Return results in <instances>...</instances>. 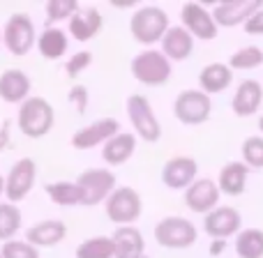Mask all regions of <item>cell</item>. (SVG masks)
Listing matches in <instances>:
<instances>
[{
  "instance_id": "6da1fadb",
  "label": "cell",
  "mask_w": 263,
  "mask_h": 258,
  "mask_svg": "<svg viewBox=\"0 0 263 258\" xmlns=\"http://www.w3.org/2000/svg\"><path fill=\"white\" fill-rule=\"evenodd\" d=\"M55 113L53 106L44 100V97H30L21 104L16 115V125L23 136L28 138H42L53 129Z\"/></svg>"
},
{
  "instance_id": "7a4b0ae2",
  "label": "cell",
  "mask_w": 263,
  "mask_h": 258,
  "mask_svg": "<svg viewBox=\"0 0 263 258\" xmlns=\"http://www.w3.org/2000/svg\"><path fill=\"white\" fill-rule=\"evenodd\" d=\"M168 14L164 9L148 5V7H139L129 18V32L139 44H155L162 42L164 35L168 32Z\"/></svg>"
},
{
  "instance_id": "3957f363",
  "label": "cell",
  "mask_w": 263,
  "mask_h": 258,
  "mask_svg": "<svg viewBox=\"0 0 263 258\" xmlns=\"http://www.w3.org/2000/svg\"><path fill=\"white\" fill-rule=\"evenodd\" d=\"M132 76L143 86H164L171 78V60L162 51H143L132 60Z\"/></svg>"
},
{
  "instance_id": "277c9868",
  "label": "cell",
  "mask_w": 263,
  "mask_h": 258,
  "mask_svg": "<svg viewBox=\"0 0 263 258\" xmlns=\"http://www.w3.org/2000/svg\"><path fill=\"white\" fill-rule=\"evenodd\" d=\"M196 226L182 217H166L155 226V240L166 249H187L196 242Z\"/></svg>"
},
{
  "instance_id": "5b68a950",
  "label": "cell",
  "mask_w": 263,
  "mask_h": 258,
  "mask_svg": "<svg viewBox=\"0 0 263 258\" xmlns=\"http://www.w3.org/2000/svg\"><path fill=\"white\" fill-rule=\"evenodd\" d=\"M127 115H129V123H132V127H134L139 138H143L145 143H155V141H159L162 127H159L157 118H155L148 97L129 95L127 97Z\"/></svg>"
},
{
  "instance_id": "8992f818",
  "label": "cell",
  "mask_w": 263,
  "mask_h": 258,
  "mask_svg": "<svg viewBox=\"0 0 263 258\" xmlns=\"http://www.w3.org/2000/svg\"><path fill=\"white\" fill-rule=\"evenodd\" d=\"M37 39L40 37L35 35V26L28 14H12L7 18L3 28V44L12 55H26Z\"/></svg>"
},
{
  "instance_id": "52a82bcc",
  "label": "cell",
  "mask_w": 263,
  "mask_h": 258,
  "mask_svg": "<svg viewBox=\"0 0 263 258\" xmlns=\"http://www.w3.org/2000/svg\"><path fill=\"white\" fill-rule=\"evenodd\" d=\"M141 196L132 187H118L106 199V217L118 226H132L141 217Z\"/></svg>"
},
{
  "instance_id": "ba28073f",
  "label": "cell",
  "mask_w": 263,
  "mask_h": 258,
  "mask_svg": "<svg viewBox=\"0 0 263 258\" xmlns=\"http://www.w3.org/2000/svg\"><path fill=\"white\" fill-rule=\"evenodd\" d=\"M77 185L83 191V205H100L118 189L116 175L109 168H88L77 177Z\"/></svg>"
},
{
  "instance_id": "9c48e42d",
  "label": "cell",
  "mask_w": 263,
  "mask_h": 258,
  "mask_svg": "<svg viewBox=\"0 0 263 258\" xmlns=\"http://www.w3.org/2000/svg\"><path fill=\"white\" fill-rule=\"evenodd\" d=\"M213 102L203 90H185L173 102V115L182 125H203L210 118Z\"/></svg>"
},
{
  "instance_id": "30bf717a",
  "label": "cell",
  "mask_w": 263,
  "mask_h": 258,
  "mask_svg": "<svg viewBox=\"0 0 263 258\" xmlns=\"http://www.w3.org/2000/svg\"><path fill=\"white\" fill-rule=\"evenodd\" d=\"M180 21H182V28H185L192 37H196V39L210 42V39H215V37H217V28L219 26L215 23L213 12H208V9H205V5H201V3L190 0V3L182 5Z\"/></svg>"
},
{
  "instance_id": "8fae6325",
  "label": "cell",
  "mask_w": 263,
  "mask_h": 258,
  "mask_svg": "<svg viewBox=\"0 0 263 258\" xmlns=\"http://www.w3.org/2000/svg\"><path fill=\"white\" fill-rule=\"evenodd\" d=\"M37 177V164L30 157H21L16 164L12 166L9 175L5 177V196L9 203L16 205V201H23L30 194L32 185Z\"/></svg>"
},
{
  "instance_id": "7c38bea8",
  "label": "cell",
  "mask_w": 263,
  "mask_h": 258,
  "mask_svg": "<svg viewBox=\"0 0 263 258\" xmlns=\"http://www.w3.org/2000/svg\"><path fill=\"white\" fill-rule=\"evenodd\" d=\"M259 9H263L261 0H227L213 7L215 23L222 28H236L245 26Z\"/></svg>"
},
{
  "instance_id": "4fadbf2b",
  "label": "cell",
  "mask_w": 263,
  "mask_h": 258,
  "mask_svg": "<svg viewBox=\"0 0 263 258\" xmlns=\"http://www.w3.org/2000/svg\"><path fill=\"white\" fill-rule=\"evenodd\" d=\"M120 134V123L116 118H100L88 127H81L72 136V145L77 150H90L95 145L109 143L114 136Z\"/></svg>"
},
{
  "instance_id": "5bb4252c",
  "label": "cell",
  "mask_w": 263,
  "mask_h": 258,
  "mask_svg": "<svg viewBox=\"0 0 263 258\" xmlns=\"http://www.w3.org/2000/svg\"><path fill=\"white\" fill-rule=\"evenodd\" d=\"M240 212L229 205H219L203 219V231L208 233L213 240H227V237L240 233Z\"/></svg>"
},
{
  "instance_id": "9a60e30c",
  "label": "cell",
  "mask_w": 263,
  "mask_h": 258,
  "mask_svg": "<svg viewBox=\"0 0 263 258\" xmlns=\"http://www.w3.org/2000/svg\"><path fill=\"white\" fill-rule=\"evenodd\" d=\"M219 187L215 180L210 177H199L190 189L185 191V203L192 212H199V214H210L215 208H219L217 201H219Z\"/></svg>"
},
{
  "instance_id": "2e32d148",
  "label": "cell",
  "mask_w": 263,
  "mask_h": 258,
  "mask_svg": "<svg viewBox=\"0 0 263 258\" xmlns=\"http://www.w3.org/2000/svg\"><path fill=\"white\" fill-rule=\"evenodd\" d=\"M199 164L192 157H173L164 164L162 168V182L168 189H190L196 182Z\"/></svg>"
},
{
  "instance_id": "e0dca14e",
  "label": "cell",
  "mask_w": 263,
  "mask_h": 258,
  "mask_svg": "<svg viewBox=\"0 0 263 258\" xmlns=\"http://www.w3.org/2000/svg\"><path fill=\"white\" fill-rule=\"evenodd\" d=\"M261 102H263L261 83L254 81V78H245V81L238 86L236 95H233L231 109H233V113H236L238 118H250V115H254L256 111H259Z\"/></svg>"
},
{
  "instance_id": "ac0fdd59",
  "label": "cell",
  "mask_w": 263,
  "mask_h": 258,
  "mask_svg": "<svg viewBox=\"0 0 263 258\" xmlns=\"http://www.w3.org/2000/svg\"><path fill=\"white\" fill-rule=\"evenodd\" d=\"M0 100L7 104H23L30 100V78L21 69H5L0 74Z\"/></svg>"
},
{
  "instance_id": "d6986e66",
  "label": "cell",
  "mask_w": 263,
  "mask_h": 258,
  "mask_svg": "<svg viewBox=\"0 0 263 258\" xmlns=\"http://www.w3.org/2000/svg\"><path fill=\"white\" fill-rule=\"evenodd\" d=\"M67 235V226L58 219H46V222H40L35 226L28 228L26 233V242H30L32 247H55L65 240Z\"/></svg>"
},
{
  "instance_id": "ffe728a7",
  "label": "cell",
  "mask_w": 263,
  "mask_h": 258,
  "mask_svg": "<svg viewBox=\"0 0 263 258\" xmlns=\"http://www.w3.org/2000/svg\"><path fill=\"white\" fill-rule=\"evenodd\" d=\"M194 51V37L185 30L182 26H171L168 32L162 39V53L168 60H187Z\"/></svg>"
},
{
  "instance_id": "44dd1931",
  "label": "cell",
  "mask_w": 263,
  "mask_h": 258,
  "mask_svg": "<svg viewBox=\"0 0 263 258\" xmlns=\"http://www.w3.org/2000/svg\"><path fill=\"white\" fill-rule=\"evenodd\" d=\"M116 247V258H141L143 256V235L136 226H118L111 235Z\"/></svg>"
},
{
  "instance_id": "7402d4cb",
  "label": "cell",
  "mask_w": 263,
  "mask_h": 258,
  "mask_svg": "<svg viewBox=\"0 0 263 258\" xmlns=\"http://www.w3.org/2000/svg\"><path fill=\"white\" fill-rule=\"evenodd\" d=\"M102 14L95 7L79 9L72 18H69V35L77 42H88L102 30Z\"/></svg>"
},
{
  "instance_id": "603a6c76",
  "label": "cell",
  "mask_w": 263,
  "mask_h": 258,
  "mask_svg": "<svg viewBox=\"0 0 263 258\" xmlns=\"http://www.w3.org/2000/svg\"><path fill=\"white\" fill-rule=\"evenodd\" d=\"M247 175H250V166L242 162H229L227 166L219 171L217 187L222 194L227 196H240L247 187Z\"/></svg>"
},
{
  "instance_id": "cb8c5ba5",
  "label": "cell",
  "mask_w": 263,
  "mask_h": 258,
  "mask_svg": "<svg viewBox=\"0 0 263 258\" xmlns=\"http://www.w3.org/2000/svg\"><path fill=\"white\" fill-rule=\"evenodd\" d=\"M233 81V69L224 63H210L201 69L199 74V83H201V90L205 95H213V92H222L231 86Z\"/></svg>"
},
{
  "instance_id": "d4e9b609",
  "label": "cell",
  "mask_w": 263,
  "mask_h": 258,
  "mask_svg": "<svg viewBox=\"0 0 263 258\" xmlns=\"http://www.w3.org/2000/svg\"><path fill=\"white\" fill-rule=\"evenodd\" d=\"M134 150H136V136L129 134V131H120L109 143L102 145V159H104L106 164L118 166V164L127 162L132 154H134Z\"/></svg>"
},
{
  "instance_id": "484cf974",
  "label": "cell",
  "mask_w": 263,
  "mask_h": 258,
  "mask_svg": "<svg viewBox=\"0 0 263 258\" xmlns=\"http://www.w3.org/2000/svg\"><path fill=\"white\" fill-rule=\"evenodd\" d=\"M37 49H40L42 58L46 60H58L67 51V35L60 28H46L37 39Z\"/></svg>"
},
{
  "instance_id": "4316f807",
  "label": "cell",
  "mask_w": 263,
  "mask_h": 258,
  "mask_svg": "<svg viewBox=\"0 0 263 258\" xmlns=\"http://www.w3.org/2000/svg\"><path fill=\"white\" fill-rule=\"evenodd\" d=\"M44 191L55 205H63V208L83 205V191L77 182H51L44 187Z\"/></svg>"
},
{
  "instance_id": "83f0119b",
  "label": "cell",
  "mask_w": 263,
  "mask_h": 258,
  "mask_svg": "<svg viewBox=\"0 0 263 258\" xmlns=\"http://www.w3.org/2000/svg\"><path fill=\"white\" fill-rule=\"evenodd\" d=\"M236 254L240 258H263V231L245 228L236 237Z\"/></svg>"
},
{
  "instance_id": "f1b7e54d",
  "label": "cell",
  "mask_w": 263,
  "mask_h": 258,
  "mask_svg": "<svg viewBox=\"0 0 263 258\" xmlns=\"http://www.w3.org/2000/svg\"><path fill=\"white\" fill-rule=\"evenodd\" d=\"M77 258H116V247L111 237L97 235V237H88L74 251Z\"/></svg>"
},
{
  "instance_id": "f546056e",
  "label": "cell",
  "mask_w": 263,
  "mask_h": 258,
  "mask_svg": "<svg viewBox=\"0 0 263 258\" xmlns=\"http://www.w3.org/2000/svg\"><path fill=\"white\" fill-rule=\"evenodd\" d=\"M21 228V210L14 203H0V242H9Z\"/></svg>"
},
{
  "instance_id": "4dcf8cb0",
  "label": "cell",
  "mask_w": 263,
  "mask_h": 258,
  "mask_svg": "<svg viewBox=\"0 0 263 258\" xmlns=\"http://www.w3.org/2000/svg\"><path fill=\"white\" fill-rule=\"evenodd\" d=\"M263 65V51L259 46H245L238 49L236 53L229 58V67L231 69H256Z\"/></svg>"
},
{
  "instance_id": "1f68e13d",
  "label": "cell",
  "mask_w": 263,
  "mask_h": 258,
  "mask_svg": "<svg viewBox=\"0 0 263 258\" xmlns=\"http://www.w3.org/2000/svg\"><path fill=\"white\" fill-rule=\"evenodd\" d=\"M79 3L77 0H51L46 3V23H55V21H65V18H72L79 12Z\"/></svg>"
},
{
  "instance_id": "d6a6232c",
  "label": "cell",
  "mask_w": 263,
  "mask_h": 258,
  "mask_svg": "<svg viewBox=\"0 0 263 258\" xmlns=\"http://www.w3.org/2000/svg\"><path fill=\"white\" fill-rule=\"evenodd\" d=\"M242 159L247 166L263 168V136H250L242 143Z\"/></svg>"
},
{
  "instance_id": "836d02e7",
  "label": "cell",
  "mask_w": 263,
  "mask_h": 258,
  "mask_svg": "<svg viewBox=\"0 0 263 258\" xmlns=\"http://www.w3.org/2000/svg\"><path fill=\"white\" fill-rule=\"evenodd\" d=\"M3 258H40V249L32 247L30 242H21V240H9L3 245L0 249Z\"/></svg>"
},
{
  "instance_id": "e575fe53",
  "label": "cell",
  "mask_w": 263,
  "mask_h": 258,
  "mask_svg": "<svg viewBox=\"0 0 263 258\" xmlns=\"http://www.w3.org/2000/svg\"><path fill=\"white\" fill-rule=\"evenodd\" d=\"M92 63V53L90 51H77V53L69 58V63L65 65V72H67L69 78H77L83 69H88Z\"/></svg>"
},
{
  "instance_id": "d590c367",
  "label": "cell",
  "mask_w": 263,
  "mask_h": 258,
  "mask_svg": "<svg viewBox=\"0 0 263 258\" xmlns=\"http://www.w3.org/2000/svg\"><path fill=\"white\" fill-rule=\"evenodd\" d=\"M67 100H69V104H77L79 113H83V111H86V106H88V90L83 86H74L72 90H69Z\"/></svg>"
},
{
  "instance_id": "8d00e7d4",
  "label": "cell",
  "mask_w": 263,
  "mask_h": 258,
  "mask_svg": "<svg viewBox=\"0 0 263 258\" xmlns=\"http://www.w3.org/2000/svg\"><path fill=\"white\" fill-rule=\"evenodd\" d=\"M245 32L247 35H263V9H259V12L245 23Z\"/></svg>"
},
{
  "instance_id": "74e56055",
  "label": "cell",
  "mask_w": 263,
  "mask_h": 258,
  "mask_svg": "<svg viewBox=\"0 0 263 258\" xmlns=\"http://www.w3.org/2000/svg\"><path fill=\"white\" fill-rule=\"evenodd\" d=\"M9 145V123H3L0 125V152Z\"/></svg>"
},
{
  "instance_id": "f35d334b",
  "label": "cell",
  "mask_w": 263,
  "mask_h": 258,
  "mask_svg": "<svg viewBox=\"0 0 263 258\" xmlns=\"http://www.w3.org/2000/svg\"><path fill=\"white\" fill-rule=\"evenodd\" d=\"M227 249V240H213L210 242V256H219Z\"/></svg>"
},
{
  "instance_id": "ab89813d",
  "label": "cell",
  "mask_w": 263,
  "mask_h": 258,
  "mask_svg": "<svg viewBox=\"0 0 263 258\" xmlns=\"http://www.w3.org/2000/svg\"><path fill=\"white\" fill-rule=\"evenodd\" d=\"M0 194H5V177L0 175Z\"/></svg>"
},
{
  "instance_id": "60d3db41",
  "label": "cell",
  "mask_w": 263,
  "mask_h": 258,
  "mask_svg": "<svg viewBox=\"0 0 263 258\" xmlns=\"http://www.w3.org/2000/svg\"><path fill=\"white\" fill-rule=\"evenodd\" d=\"M259 129L263 131V115H261V118H259Z\"/></svg>"
},
{
  "instance_id": "b9f144b4",
  "label": "cell",
  "mask_w": 263,
  "mask_h": 258,
  "mask_svg": "<svg viewBox=\"0 0 263 258\" xmlns=\"http://www.w3.org/2000/svg\"><path fill=\"white\" fill-rule=\"evenodd\" d=\"M0 42H3V32H0Z\"/></svg>"
},
{
  "instance_id": "7bdbcfd3",
  "label": "cell",
  "mask_w": 263,
  "mask_h": 258,
  "mask_svg": "<svg viewBox=\"0 0 263 258\" xmlns=\"http://www.w3.org/2000/svg\"><path fill=\"white\" fill-rule=\"evenodd\" d=\"M141 258H148V256H141Z\"/></svg>"
},
{
  "instance_id": "ee69618b",
  "label": "cell",
  "mask_w": 263,
  "mask_h": 258,
  "mask_svg": "<svg viewBox=\"0 0 263 258\" xmlns=\"http://www.w3.org/2000/svg\"><path fill=\"white\" fill-rule=\"evenodd\" d=\"M0 258H3V254H0Z\"/></svg>"
}]
</instances>
